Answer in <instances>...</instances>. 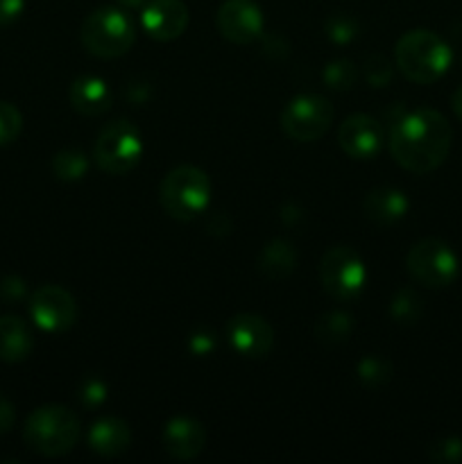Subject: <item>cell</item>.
<instances>
[{
    "mask_svg": "<svg viewBox=\"0 0 462 464\" xmlns=\"http://www.w3.org/2000/svg\"><path fill=\"white\" fill-rule=\"evenodd\" d=\"M390 313L399 324H415L421 315V299L412 290H399L394 295Z\"/></svg>",
    "mask_w": 462,
    "mask_h": 464,
    "instance_id": "obj_24",
    "label": "cell"
},
{
    "mask_svg": "<svg viewBox=\"0 0 462 464\" xmlns=\"http://www.w3.org/2000/svg\"><path fill=\"white\" fill-rule=\"evenodd\" d=\"M451 107H453V113H456V116L462 121V86L460 89H456V93H453Z\"/></svg>",
    "mask_w": 462,
    "mask_h": 464,
    "instance_id": "obj_34",
    "label": "cell"
},
{
    "mask_svg": "<svg viewBox=\"0 0 462 464\" xmlns=\"http://www.w3.org/2000/svg\"><path fill=\"white\" fill-rule=\"evenodd\" d=\"M50 168L59 181H77L89 172V159L82 150L66 148L54 154Z\"/></svg>",
    "mask_w": 462,
    "mask_h": 464,
    "instance_id": "obj_21",
    "label": "cell"
},
{
    "mask_svg": "<svg viewBox=\"0 0 462 464\" xmlns=\"http://www.w3.org/2000/svg\"><path fill=\"white\" fill-rule=\"evenodd\" d=\"M75 297L66 288L54 284H45L36 288L30 297V315L41 331L62 334L77 322Z\"/></svg>",
    "mask_w": 462,
    "mask_h": 464,
    "instance_id": "obj_10",
    "label": "cell"
},
{
    "mask_svg": "<svg viewBox=\"0 0 462 464\" xmlns=\"http://www.w3.org/2000/svg\"><path fill=\"white\" fill-rule=\"evenodd\" d=\"M322 80L329 89L347 91L356 84L358 68L351 59H335V62L326 63V68L322 71Z\"/></svg>",
    "mask_w": 462,
    "mask_h": 464,
    "instance_id": "obj_23",
    "label": "cell"
},
{
    "mask_svg": "<svg viewBox=\"0 0 462 464\" xmlns=\"http://www.w3.org/2000/svg\"><path fill=\"white\" fill-rule=\"evenodd\" d=\"M116 3L125 9H143L149 0H116Z\"/></svg>",
    "mask_w": 462,
    "mask_h": 464,
    "instance_id": "obj_35",
    "label": "cell"
},
{
    "mask_svg": "<svg viewBox=\"0 0 462 464\" xmlns=\"http://www.w3.org/2000/svg\"><path fill=\"white\" fill-rule=\"evenodd\" d=\"M82 438L80 417L66 406H41L32 412L23 426V440L34 451L43 458H62L77 447Z\"/></svg>",
    "mask_w": 462,
    "mask_h": 464,
    "instance_id": "obj_3",
    "label": "cell"
},
{
    "mask_svg": "<svg viewBox=\"0 0 462 464\" xmlns=\"http://www.w3.org/2000/svg\"><path fill=\"white\" fill-rule=\"evenodd\" d=\"M161 444L172 460L188 462L207 447V429L193 417H172L163 429Z\"/></svg>",
    "mask_w": 462,
    "mask_h": 464,
    "instance_id": "obj_15",
    "label": "cell"
},
{
    "mask_svg": "<svg viewBox=\"0 0 462 464\" xmlns=\"http://www.w3.org/2000/svg\"><path fill=\"white\" fill-rule=\"evenodd\" d=\"M326 34L331 36L333 41H340V44H347L351 41L353 36L358 34V27L351 18L347 16H335L326 23Z\"/></svg>",
    "mask_w": 462,
    "mask_h": 464,
    "instance_id": "obj_28",
    "label": "cell"
},
{
    "mask_svg": "<svg viewBox=\"0 0 462 464\" xmlns=\"http://www.w3.org/2000/svg\"><path fill=\"white\" fill-rule=\"evenodd\" d=\"M216 23L229 44L249 45L263 34L265 18L254 0H225L217 9Z\"/></svg>",
    "mask_w": 462,
    "mask_h": 464,
    "instance_id": "obj_11",
    "label": "cell"
},
{
    "mask_svg": "<svg viewBox=\"0 0 462 464\" xmlns=\"http://www.w3.org/2000/svg\"><path fill=\"white\" fill-rule=\"evenodd\" d=\"M451 48L435 32L417 27L406 32L394 45V63L408 82L433 84L451 66Z\"/></svg>",
    "mask_w": 462,
    "mask_h": 464,
    "instance_id": "obj_2",
    "label": "cell"
},
{
    "mask_svg": "<svg viewBox=\"0 0 462 464\" xmlns=\"http://www.w3.org/2000/svg\"><path fill=\"white\" fill-rule=\"evenodd\" d=\"M333 116V104L324 95H294L281 111V130L297 143H313L329 131Z\"/></svg>",
    "mask_w": 462,
    "mask_h": 464,
    "instance_id": "obj_9",
    "label": "cell"
},
{
    "mask_svg": "<svg viewBox=\"0 0 462 464\" xmlns=\"http://www.w3.org/2000/svg\"><path fill=\"white\" fill-rule=\"evenodd\" d=\"M190 21L184 0H149L140 9V27L154 41H175L186 32Z\"/></svg>",
    "mask_w": 462,
    "mask_h": 464,
    "instance_id": "obj_14",
    "label": "cell"
},
{
    "mask_svg": "<svg viewBox=\"0 0 462 464\" xmlns=\"http://www.w3.org/2000/svg\"><path fill=\"white\" fill-rule=\"evenodd\" d=\"M392 62L383 57V54H371L365 62V80L370 82L371 86H385L392 80Z\"/></svg>",
    "mask_w": 462,
    "mask_h": 464,
    "instance_id": "obj_26",
    "label": "cell"
},
{
    "mask_svg": "<svg viewBox=\"0 0 462 464\" xmlns=\"http://www.w3.org/2000/svg\"><path fill=\"white\" fill-rule=\"evenodd\" d=\"M408 198L403 195V190L392 188V186H380V188L370 190L365 195V202H362V208H365V216L370 218L374 225L388 227L394 225V222L401 220L408 213Z\"/></svg>",
    "mask_w": 462,
    "mask_h": 464,
    "instance_id": "obj_18",
    "label": "cell"
},
{
    "mask_svg": "<svg viewBox=\"0 0 462 464\" xmlns=\"http://www.w3.org/2000/svg\"><path fill=\"white\" fill-rule=\"evenodd\" d=\"M143 157L140 130L130 118H116L100 130L93 145V159L107 175H127Z\"/></svg>",
    "mask_w": 462,
    "mask_h": 464,
    "instance_id": "obj_6",
    "label": "cell"
},
{
    "mask_svg": "<svg viewBox=\"0 0 462 464\" xmlns=\"http://www.w3.org/2000/svg\"><path fill=\"white\" fill-rule=\"evenodd\" d=\"M442 456H439V460L444 462H456L460 460L462 456V444L457 442V440H447V442H442Z\"/></svg>",
    "mask_w": 462,
    "mask_h": 464,
    "instance_id": "obj_33",
    "label": "cell"
},
{
    "mask_svg": "<svg viewBox=\"0 0 462 464\" xmlns=\"http://www.w3.org/2000/svg\"><path fill=\"white\" fill-rule=\"evenodd\" d=\"M107 399V385H102L100 381H89L84 388V401L95 406V403L104 401Z\"/></svg>",
    "mask_w": 462,
    "mask_h": 464,
    "instance_id": "obj_32",
    "label": "cell"
},
{
    "mask_svg": "<svg viewBox=\"0 0 462 464\" xmlns=\"http://www.w3.org/2000/svg\"><path fill=\"white\" fill-rule=\"evenodd\" d=\"M34 349L32 331L21 317L3 315L0 317V361L3 362H23Z\"/></svg>",
    "mask_w": 462,
    "mask_h": 464,
    "instance_id": "obj_19",
    "label": "cell"
},
{
    "mask_svg": "<svg viewBox=\"0 0 462 464\" xmlns=\"http://www.w3.org/2000/svg\"><path fill=\"white\" fill-rule=\"evenodd\" d=\"M91 451L98 453L102 458H116L130 449L131 444V430L118 417H104V420L95 421L86 435Z\"/></svg>",
    "mask_w": 462,
    "mask_h": 464,
    "instance_id": "obj_17",
    "label": "cell"
},
{
    "mask_svg": "<svg viewBox=\"0 0 462 464\" xmlns=\"http://www.w3.org/2000/svg\"><path fill=\"white\" fill-rule=\"evenodd\" d=\"M383 127L370 113L344 118L338 130V145L351 159H374L383 148Z\"/></svg>",
    "mask_w": 462,
    "mask_h": 464,
    "instance_id": "obj_13",
    "label": "cell"
},
{
    "mask_svg": "<svg viewBox=\"0 0 462 464\" xmlns=\"http://www.w3.org/2000/svg\"><path fill=\"white\" fill-rule=\"evenodd\" d=\"M320 284L335 302H356L367 284L365 263L351 247L335 245L320 261Z\"/></svg>",
    "mask_w": 462,
    "mask_h": 464,
    "instance_id": "obj_8",
    "label": "cell"
},
{
    "mask_svg": "<svg viewBox=\"0 0 462 464\" xmlns=\"http://www.w3.org/2000/svg\"><path fill=\"white\" fill-rule=\"evenodd\" d=\"M80 41L93 57L118 59L134 45L136 27L120 7H98L82 23Z\"/></svg>",
    "mask_w": 462,
    "mask_h": 464,
    "instance_id": "obj_5",
    "label": "cell"
},
{
    "mask_svg": "<svg viewBox=\"0 0 462 464\" xmlns=\"http://www.w3.org/2000/svg\"><path fill=\"white\" fill-rule=\"evenodd\" d=\"M408 275L424 288H448L457 279L460 261L451 245L439 238L417 240L406 254Z\"/></svg>",
    "mask_w": 462,
    "mask_h": 464,
    "instance_id": "obj_7",
    "label": "cell"
},
{
    "mask_svg": "<svg viewBox=\"0 0 462 464\" xmlns=\"http://www.w3.org/2000/svg\"><path fill=\"white\" fill-rule=\"evenodd\" d=\"M14 421H16V412H14L12 401H9L5 394H0V435L9 433L14 426Z\"/></svg>",
    "mask_w": 462,
    "mask_h": 464,
    "instance_id": "obj_31",
    "label": "cell"
},
{
    "mask_svg": "<svg viewBox=\"0 0 462 464\" xmlns=\"http://www.w3.org/2000/svg\"><path fill=\"white\" fill-rule=\"evenodd\" d=\"M351 317L347 315V313H329V315L320 317V322H317L315 326V334L317 338L322 340V343L326 344H338V343H344V340L349 338V334H351Z\"/></svg>",
    "mask_w": 462,
    "mask_h": 464,
    "instance_id": "obj_22",
    "label": "cell"
},
{
    "mask_svg": "<svg viewBox=\"0 0 462 464\" xmlns=\"http://www.w3.org/2000/svg\"><path fill=\"white\" fill-rule=\"evenodd\" d=\"M358 376H361L367 385H379L390 379V365L380 361V358H365V361L358 365Z\"/></svg>",
    "mask_w": 462,
    "mask_h": 464,
    "instance_id": "obj_27",
    "label": "cell"
},
{
    "mask_svg": "<svg viewBox=\"0 0 462 464\" xmlns=\"http://www.w3.org/2000/svg\"><path fill=\"white\" fill-rule=\"evenodd\" d=\"M226 338L238 356L252 358V361L270 356L272 347H274V331H272L270 322L256 313H240V315L231 317L229 326H226Z\"/></svg>",
    "mask_w": 462,
    "mask_h": 464,
    "instance_id": "obj_12",
    "label": "cell"
},
{
    "mask_svg": "<svg viewBox=\"0 0 462 464\" xmlns=\"http://www.w3.org/2000/svg\"><path fill=\"white\" fill-rule=\"evenodd\" d=\"M23 116L12 102L0 100V145H9L21 136Z\"/></svg>",
    "mask_w": 462,
    "mask_h": 464,
    "instance_id": "obj_25",
    "label": "cell"
},
{
    "mask_svg": "<svg viewBox=\"0 0 462 464\" xmlns=\"http://www.w3.org/2000/svg\"><path fill=\"white\" fill-rule=\"evenodd\" d=\"M68 102L80 116L98 118L111 109V91L98 75H80L68 89Z\"/></svg>",
    "mask_w": 462,
    "mask_h": 464,
    "instance_id": "obj_16",
    "label": "cell"
},
{
    "mask_svg": "<svg viewBox=\"0 0 462 464\" xmlns=\"http://www.w3.org/2000/svg\"><path fill=\"white\" fill-rule=\"evenodd\" d=\"M390 154L408 172L426 175L447 161L453 143V130L435 109H412L397 118L388 136Z\"/></svg>",
    "mask_w": 462,
    "mask_h": 464,
    "instance_id": "obj_1",
    "label": "cell"
},
{
    "mask_svg": "<svg viewBox=\"0 0 462 464\" xmlns=\"http://www.w3.org/2000/svg\"><path fill=\"white\" fill-rule=\"evenodd\" d=\"M297 266V252L284 238H274L263 247L258 256V270L267 279H285Z\"/></svg>",
    "mask_w": 462,
    "mask_h": 464,
    "instance_id": "obj_20",
    "label": "cell"
},
{
    "mask_svg": "<svg viewBox=\"0 0 462 464\" xmlns=\"http://www.w3.org/2000/svg\"><path fill=\"white\" fill-rule=\"evenodd\" d=\"M25 9V0H0V27L12 25Z\"/></svg>",
    "mask_w": 462,
    "mask_h": 464,
    "instance_id": "obj_30",
    "label": "cell"
},
{
    "mask_svg": "<svg viewBox=\"0 0 462 464\" xmlns=\"http://www.w3.org/2000/svg\"><path fill=\"white\" fill-rule=\"evenodd\" d=\"M23 297H25V281L18 279V276H5V279H0V302L16 304Z\"/></svg>",
    "mask_w": 462,
    "mask_h": 464,
    "instance_id": "obj_29",
    "label": "cell"
},
{
    "mask_svg": "<svg viewBox=\"0 0 462 464\" xmlns=\"http://www.w3.org/2000/svg\"><path fill=\"white\" fill-rule=\"evenodd\" d=\"M211 177L197 166H177L159 184V204L179 222H190L211 204Z\"/></svg>",
    "mask_w": 462,
    "mask_h": 464,
    "instance_id": "obj_4",
    "label": "cell"
}]
</instances>
